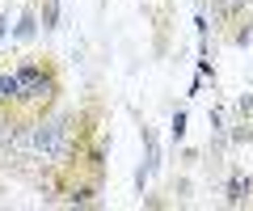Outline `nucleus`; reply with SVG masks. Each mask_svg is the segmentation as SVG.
Returning <instances> with one entry per match:
<instances>
[{
  "label": "nucleus",
  "instance_id": "nucleus-1",
  "mask_svg": "<svg viewBox=\"0 0 253 211\" xmlns=\"http://www.w3.org/2000/svg\"><path fill=\"white\" fill-rule=\"evenodd\" d=\"M51 89H55V84L46 81L38 68H21V72H17V97H26V101H46V97H51Z\"/></svg>",
  "mask_w": 253,
  "mask_h": 211
},
{
  "label": "nucleus",
  "instance_id": "nucleus-2",
  "mask_svg": "<svg viewBox=\"0 0 253 211\" xmlns=\"http://www.w3.org/2000/svg\"><path fill=\"white\" fill-rule=\"evenodd\" d=\"M0 97H17V76H0Z\"/></svg>",
  "mask_w": 253,
  "mask_h": 211
},
{
  "label": "nucleus",
  "instance_id": "nucleus-3",
  "mask_svg": "<svg viewBox=\"0 0 253 211\" xmlns=\"http://www.w3.org/2000/svg\"><path fill=\"white\" fill-rule=\"evenodd\" d=\"M236 4H241V0H219V9H224V13H232Z\"/></svg>",
  "mask_w": 253,
  "mask_h": 211
},
{
  "label": "nucleus",
  "instance_id": "nucleus-4",
  "mask_svg": "<svg viewBox=\"0 0 253 211\" xmlns=\"http://www.w3.org/2000/svg\"><path fill=\"white\" fill-rule=\"evenodd\" d=\"M0 34H4V21H0Z\"/></svg>",
  "mask_w": 253,
  "mask_h": 211
}]
</instances>
